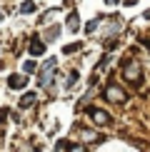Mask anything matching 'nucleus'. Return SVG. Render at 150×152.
<instances>
[{"mask_svg":"<svg viewBox=\"0 0 150 152\" xmlns=\"http://www.w3.org/2000/svg\"><path fill=\"white\" fill-rule=\"evenodd\" d=\"M123 77L128 80L130 85H135V87H138V85L143 82V67H140V62L125 58V60H123Z\"/></svg>","mask_w":150,"mask_h":152,"instance_id":"f257e3e1","label":"nucleus"},{"mask_svg":"<svg viewBox=\"0 0 150 152\" xmlns=\"http://www.w3.org/2000/svg\"><path fill=\"white\" fill-rule=\"evenodd\" d=\"M55 70H58V60H55V58H48V62L40 67V72H38V85H40V87L53 85V80H55Z\"/></svg>","mask_w":150,"mask_h":152,"instance_id":"f03ea898","label":"nucleus"},{"mask_svg":"<svg viewBox=\"0 0 150 152\" xmlns=\"http://www.w3.org/2000/svg\"><path fill=\"white\" fill-rule=\"evenodd\" d=\"M105 97L110 100V102H118V105H125V100H128V95H125V90L120 85H115V82H108L105 85Z\"/></svg>","mask_w":150,"mask_h":152,"instance_id":"7ed1b4c3","label":"nucleus"},{"mask_svg":"<svg viewBox=\"0 0 150 152\" xmlns=\"http://www.w3.org/2000/svg\"><path fill=\"white\" fill-rule=\"evenodd\" d=\"M88 115H90L93 125H98V127H108V125L112 122V117L105 110H100V107H88Z\"/></svg>","mask_w":150,"mask_h":152,"instance_id":"20e7f679","label":"nucleus"},{"mask_svg":"<svg viewBox=\"0 0 150 152\" xmlns=\"http://www.w3.org/2000/svg\"><path fill=\"white\" fill-rule=\"evenodd\" d=\"M25 85H28V75H25V72H20V75H8V87H10V90H23V87Z\"/></svg>","mask_w":150,"mask_h":152,"instance_id":"39448f33","label":"nucleus"},{"mask_svg":"<svg viewBox=\"0 0 150 152\" xmlns=\"http://www.w3.org/2000/svg\"><path fill=\"white\" fill-rule=\"evenodd\" d=\"M28 53L33 55V58H40V55L45 53V42H43L40 37H33V42H30V48H28Z\"/></svg>","mask_w":150,"mask_h":152,"instance_id":"423d86ee","label":"nucleus"},{"mask_svg":"<svg viewBox=\"0 0 150 152\" xmlns=\"http://www.w3.org/2000/svg\"><path fill=\"white\" fill-rule=\"evenodd\" d=\"M68 30H70V33H78V30H80V18H78V10H70V15H68Z\"/></svg>","mask_w":150,"mask_h":152,"instance_id":"0eeeda50","label":"nucleus"},{"mask_svg":"<svg viewBox=\"0 0 150 152\" xmlns=\"http://www.w3.org/2000/svg\"><path fill=\"white\" fill-rule=\"evenodd\" d=\"M35 100H38V95H35V92H25L23 97H20V107H23V110H28V107H33V105H35Z\"/></svg>","mask_w":150,"mask_h":152,"instance_id":"6e6552de","label":"nucleus"},{"mask_svg":"<svg viewBox=\"0 0 150 152\" xmlns=\"http://www.w3.org/2000/svg\"><path fill=\"white\" fill-rule=\"evenodd\" d=\"M78 77H80V72H78V70H70V72L65 75V82H62V85H65L68 90H70V87H75V82H78Z\"/></svg>","mask_w":150,"mask_h":152,"instance_id":"1a4fd4ad","label":"nucleus"},{"mask_svg":"<svg viewBox=\"0 0 150 152\" xmlns=\"http://www.w3.org/2000/svg\"><path fill=\"white\" fill-rule=\"evenodd\" d=\"M58 35H60V25H53V28H48V30H45V42L58 40Z\"/></svg>","mask_w":150,"mask_h":152,"instance_id":"9d476101","label":"nucleus"},{"mask_svg":"<svg viewBox=\"0 0 150 152\" xmlns=\"http://www.w3.org/2000/svg\"><path fill=\"white\" fill-rule=\"evenodd\" d=\"M23 72H25V75L38 72V62H35V60H25V62H23Z\"/></svg>","mask_w":150,"mask_h":152,"instance_id":"9b49d317","label":"nucleus"},{"mask_svg":"<svg viewBox=\"0 0 150 152\" xmlns=\"http://www.w3.org/2000/svg\"><path fill=\"white\" fill-rule=\"evenodd\" d=\"M35 10H38V5L33 0H23L20 3V12H25V15H28V12H35Z\"/></svg>","mask_w":150,"mask_h":152,"instance_id":"f8f14e48","label":"nucleus"},{"mask_svg":"<svg viewBox=\"0 0 150 152\" xmlns=\"http://www.w3.org/2000/svg\"><path fill=\"white\" fill-rule=\"evenodd\" d=\"M78 50H83V42H70V45L62 48V53H65V55H73V53H78Z\"/></svg>","mask_w":150,"mask_h":152,"instance_id":"ddd939ff","label":"nucleus"},{"mask_svg":"<svg viewBox=\"0 0 150 152\" xmlns=\"http://www.w3.org/2000/svg\"><path fill=\"white\" fill-rule=\"evenodd\" d=\"M103 48H105V50H108V53H110V50H115V48H118V40H115V37H112V35H110V37L105 35V40H103Z\"/></svg>","mask_w":150,"mask_h":152,"instance_id":"4468645a","label":"nucleus"},{"mask_svg":"<svg viewBox=\"0 0 150 152\" xmlns=\"http://www.w3.org/2000/svg\"><path fill=\"white\" fill-rule=\"evenodd\" d=\"M98 25H100V18H93V20L85 25V33H88V35H90V33H95V30H98Z\"/></svg>","mask_w":150,"mask_h":152,"instance_id":"2eb2a0df","label":"nucleus"},{"mask_svg":"<svg viewBox=\"0 0 150 152\" xmlns=\"http://www.w3.org/2000/svg\"><path fill=\"white\" fill-rule=\"evenodd\" d=\"M108 62H110V55H103V58H100V62H98V67H95V72H103L105 67H108Z\"/></svg>","mask_w":150,"mask_h":152,"instance_id":"dca6fc26","label":"nucleus"},{"mask_svg":"<svg viewBox=\"0 0 150 152\" xmlns=\"http://www.w3.org/2000/svg\"><path fill=\"white\" fill-rule=\"evenodd\" d=\"M8 115H10V112H8V110L3 107V110H0V120H8Z\"/></svg>","mask_w":150,"mask_h":152,"instance_id":"f3484780","label":"nucleus"},{"mask_svg":"<svg viewBox=\"0 0 150 152\" xmlns=\"http://www.w3.org/2000/svg\"><path fill=\"white\" fill-rule=\"evenodd\" d=\"M135 3H138V0H123V5H128V8H133Z\"/></svg>","mask_w":150,"mask_h":152,"instance_id":"a211bd4d","label":"nucleus"},{"mask_svg":"<svg viewBox=\"0 0 150 152\" xmlns=\"http://www.w3.org/2000/svg\"><path fill=\"white\" fill-rule=\"evenodd\" d=\"M105 3H108V5H115V3H120V0H105Z\"/></svg>","mask_w":150,"mask_h":152,"instance_id":"6ab92c4d","label":"nucleus"},{"mask_svg":"<svg viewBox=\"0 0 150 152\" xmlns=\"http://www.w3.org/2000/svg\"><path fill=\"white\" fill-rule=\"evenodd\" d=\"M145 20H150V10H148V12H145Z\"/></svg>","mask_w":150,"mask_h":152,"instance_id":"aec40b11","label":"nucleus"},{"mask_svg":"<svg viewBox=\"0 0 150 152\" xmlns=\"http://www.w3.org/2000/svg\"><path fill=\"white\" fill-rule=\"evenodd\" d=\"M145 48H148V50H150V40H145Z\"/></svg>","mask_w":150,"mask_h":152,"instance_id":"412c9836","label":"nucleus"},{"mask_svg":"<svg viewBox=\"0 0 150 152\" xmlns=\"http://www.w3.org/2000/svg\"><path fill=\"white\" fill-rule=\"evenodd\" d=\"M0 20H3V10H0Z\"/></svg>","mask_w":150,"mask_h":152,"instance_id":"4be33fe9","label":"nucleus"}]
</instances>
